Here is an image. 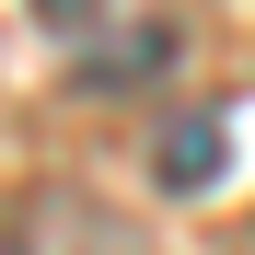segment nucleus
I'll return each instance as SVG.
<instances>
[{
	"label": "nucleus",
	"mask_w": 255,
	"mask_h": 255,
	"mask_svg": "<svg viewBox=\"0 0 255 255\" xmlns=\"http://www.w3.org/2000/svg\"><path fill=\"white\" fill-rule=\"evenodd\" d=\"M0 255H151V244H139V221H116L93 186H23Z\"/></svg>",
	"instance_id": "obj_1"
},
{
	"label": "nucleus",
	"mask_w": 255,
	"mask_h": 255,
	"mask_svg": "<svg viewBox=\"0 0 255 255\" xmlns=\"http://www.w3.org/2000/svg\"><path fill=\"white\" fill-rule=\"evenodd\" d=\"M221 162H232V128H221V116H174V128H162V151H151V174L174 186V197H197Z\"/></svg>",
	"instance_id": "obj_2"
},
{
	"label": "nucleus",
	"mask_w": 255,
	"mask_h": 255,
	"mask_svg": "<svg viewBox=\"0 0 255 255\" xmlns=\"http://www.w3.org/2000/svg\"><path fill=\"white\" fill-rule=\"evenodd\" d=\"M35 12H47V23H81V12H93V0H35Z\"/></svg>",
	"instance_id": "obj_3"
}]
</instances>
